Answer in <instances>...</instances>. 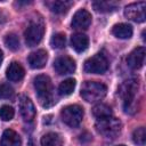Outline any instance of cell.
Segmentation results:
<instances>
[{
  "label": "cell",
  "mask_w": 146,
  "mask_h": 146,
  "mask_svg": "<svg viewBox=\"0 0 146 146\" xmlns=\"http://www.w3.org/2000/svg\"><path fill=\"white\" fill-rule=\"evenodd\" d=\"M0 145L1 146H21L22 139L16 131H14L11 129H7L2 133Z\"/></svg>",
  "instance_id": "cell-14"
},
{
  "label": "cell",
  "mask_w": 146,
  "mask_h": 146,
  "mask_svg": "<svg viewBox=\"0 0 146 146\" xmlns=\"http://www.w3.org/2000/svg\"><path fill=\"white\" fill-rule=\"evenodd\" d=\"M145 62V48L144 47H138L133 49L127 58V64L130 68L132 70H138L144 65Z\"/></svg>",
  "instance_id": "cell-12"
},
{
  "label": "cell",
  "mask_w": 146,
  "mask_h": 146,
  "mask_svg": "<svg viewBox=\"0 0 146 146\" xmlns=\"http://www.w3.org/2000/svg\"><path fill=\"white\" fill-rule=\"evenodd\" d=\"M43 33H44V25H43L42 19L33 18L29 23V25L24 32V38H25L26 44L29 47H34V46L39 44L40 41L42 40Z\"/></svg>",
  "instance_id": "cell-5"
},
{
  "label": "cell",
  "mask_w": 146,
  "mask_h": 146,
  "mask_svg": "<svg viewBox=\"0 0 146 146\" xmlns=\"http://www.w3.org/2000/svg\"><path fill=\"white\" fill-rule=\"evenodd\" d=\"M46 5L49 7V9L52 13H55V14H64L72 6V1H62V0L48 1V2H46Z\"/></svg>",
  "instance_id": "cell-18"
},
{
  "label": "cell",
  "mask_w": 146,
  "mask_h": 146,
  "mask_svg": "<svg viewBox=\"0 0 146 146\" xmlns=\"http://www.w3.org/2000/svg\"><path fill=\"white\" fill-rule=\"evenodd\" d=\"M132 140L137 145H145L146 143V131L144 127L137 128L132 133Z\"/></svg>",
  "instance_id": "cell-24"
},
{
  "label": "cell",
  "mask_w": 146,
  "mask_h": 146,
  "mask_svg": "<svg viewBox=\"0 0 146 146\" xmlns=\"http://www.w3.org/2000/svg\"><path fill=\"white\" fill-rule=\"evenodd\" d=\"M14 95V90L8 84H0V98H9Z\"/></svg>",
  "instance_id": "cell-27"
},
{
  "label": "cell",
  "mask_w": 146,
  "mask_h": 146,
  "mask_svg": "<svg viewBox=\"0 0 146 146\" xmlns=\"http://www.w3.org/2000/svg\"><path fill=\"white\" fill-rule=\"evenodd\" d=\"M15 115V111L9 105H3L0 107V119L2 121H10Z\"/></svg>",
  "instance_id": "cell-26"
},
{
  "label": "cell",
  "mask_w": 146,
  "mask_h": 146,
  "mask_svg": "<svg viewBox=\"0 0 146 146\" xmlns=\"http://www.w3.org/2000/svg\"><path fill=\"white\" fill-rule=\"evenodd\" d=\"M124 16L136 23H143L146 19V3L144 1L133 2L124 8Z\"/></svg>",
  "instance_id": "cell-8"
},
{
  "label": "cell",
  "mask_w": 146,
  "mask_h": 146,
  "mask_svg": "<svg viewBox=\"0 0 146 146\" xmlns=\"http://www.w3.org/2000/svg\"><path fill=\"white\" fill-rule=\"evenodd\" d=\"M83 68L87 73L91 74H103L108 68V62L103 54H96L89 57L83 65Z\"/></svg>",
  "instance_id": "cell-7"
},
{
  "label": "cell",
  "mask_w": 146,
  "mask_h": 146,
  "mask_svg": "<svg viewBox=\"0 0 146 146\" xmlns=\"http://www.w3.org/2000/svg\"><path fill=\"white\" fill-rule=\"evenodd\" d=\"M106 92L107 87L104 83L97 81H86L81 87L80 95L84 100L89 103H95L103 99L106 96Z\"/></svg>",
  "instance_id": "cell-3"
},
{
  "label": "cell",
  "mask_w": 146,
  "mask_h": 146,
  "mask_svg": "<svg viewBox=\"0 0 146 146\" xmlns=\"http://www.w3.org/2000/svg\"><path fill=\"white\" fill-rule=\"evenodd\" d=\"M139 89V83L135 79H128L123 81L119 87V96L123 100V107L125 113H133L136 110L135 107V99Z\"/></svg>",
  "instance_id": "cell-2"
},
{
  "label": "cell",
  "mask_w": 146,
  "mask_h": 146,
  "mask_svg": "<svg viewBox=\"0 0 146 146\" xmlns=\"http://www.w3.org/2000/svg\"><path fill=\"white\" fill-rule=\"evenodd\" d=\"M18 105H19L21 115L24 119V121L31 122L35 116V107H34L32 100L26 96H21Z\"/></svg>",
  "instance_id": "cell-11"
},
{
  "label": "cell",
  "mask_w": 146,
  "mask_h": 146,
  "mask_svg": "<svg viewBox=\"0 0 146 146\" xmlns=\"http://www.w3.org/2000/svg\"><path fill=\"white\" fill-rule=\"evenodd\" d=\"M95 128L99 135L106 138H114L120 133L122 123L119 119L114 116H108L105 119L97 120L95 123Z\"/></svg>",
  "instance_id": "cell-4"
},
{
  "label": "cell",
  "mask_w": 146,
  "mask_h": 146,
  "mask_svg": "<svg viewBox=\"0 0 146 146\" xmlns=\"http://www.w3.org/2000/svg\"><path fill=\"white\" fill-rule=\"evenodd\" d=\"M71 46L76 52H83L89 46V39L83 33H74L71 36Z\"/></svg>",
  "instance_id": "cell-15"
},
{
  "label": "cell",
  "mask_w": 146,
  "mask_h": 146,
  "mask_svg": "<svg viewBox=\"0 0 146 146\" xmlns=\"http://www.w3.org/2000/svg\"><path fill=\"white\" fill-rule=\"evenodd\" d=\"M2 58H3V55H2V51L0 50V65H1V63H2Z\"/></svg>",
  "instance_id": "cell-28"
},
{
  "label": "cell",
  "mask_w": 146,
  "mask_h": 146,
  "mask_svg": "<svg viewBox=\"0 0 146 146\" xmlns=\"http://www.w3.org/2000/svg\"><path fill=\"white\" fill-rule=\"evenodd\" d=\"M34 89L40 104L43 107H50L54 105V89L51 80L48 75L40 74L34 79Z\"/></svg>",
  "instance_id": "cell-1"
},
{
  "label": "cell",
  "mask_w": 146,
  "mask_h": 146,
  "mask_svg": "<svg viewBox=\"0 0 146 146\" xmlns=\"http://www.w3.org/2000/svg\"><path fill=\"white\" fill-rule=\"evenodd\" d=\"M54 67L60 75L71 74L75 71V62L70 56H60L54 62Z\"/></svg>",
  "instance_id": "cell-9"
},
{
  "label": "cell",
  "mask_w": 146,
  "mask_h": 146,
  "mask_svg": "<svg viewBox=\"0 0 146 146\" xmlns=\"http://www.w3.org/2000/svg\"><path fill=\"white\" fill-rule=\"evenodd\" d=\"M92 7L99 13H112L117 8V2L115 1H95Z\"/></svg>",
  "instance_id": "cell-20"
},
{
  "label": "cell",
  "mask_w": 146,
  "mask_h": 146,
  "mask_svg": "<svg viewBox=\"0 0 146 146\" xmlns=\"http://www.w3.org/2000/svg\"><path fill=\"white\" fill-rule=\"evenodd\" d=\"M132 27L129 24L125 23H120V24H115L112 29V33L119 38V39H129L132 36Z\"/></svg>",
  "instance_id": "cell-17"
},
{
  "label": "cell",
  "mask_w": 146,
  "mask_h": 146,
  "mask_svg": "<svg viewBox=\"0 0 146 146\" xmlns=\"http://www.w3.org/2000/svg\"><path fill=\"white\" fill-rule=\"evenodd\" d=\"M66 42V38L64 33H56L52 35L51 40H50V46L55 49H62L65 46Z\"/></svg>",
  "instance_id": "cell-25"
},
{
  "label": "cell",
  "mask_w": 146,
  "mask_h": 146,
  "mask_svg": "<svg viewBox=\"0 0 146 146\" xmlns=\"http://www.w3.org/2000/svg\"><path fill=\"white\" fill-rule=\"evenodd\" d=\"M62 121L71 128L78 127L83 119V108L79 105L65 106L60 112Z\"/></svg>",
  "instance_id": "cell-6"
},
{
  "label": "cell",
  "mask_w": 146,
  "mask_h": 146,
  "mask_svg": "<svg viewBox=\"0 0 146 146\" xmlns=\"http://www.w3.org/2000/svg\"><path fill=\"white\" fill-rule=\"evenodd\" d=\"M116 146H125V145H116Z\"/></svg>",
  "instance_id": "cell-29"
},
{
  "label": "cell",
  "mask_w": 146,
  "mask_h": 146,
  "mask_svg": "<svg viewBox=\"0 0 146 146\" xmlns=\"http://www.w3.org/2000/svg\"><path fill=\"white\" fill-rule=\"evenodd\" d=\"M72 27L75 30H86L91 24V15L86 9L78 10L72 18Z\"/></svg>",
  "instance_id": "cell-10"
},
{
  "label": "cell",
  "mask_w": 146,
  "mask_h": 146,
  "mask_svg": "<svg viewBox=\"0 0 146 146\" xmlns=\"http://www.w3.org/2000/svg\"><path fill=\"white\" fill-rule=\"evenodd\" d=\"M24 74H25V71L23 68V66L17 63V62H13L8 68H7V72H6V75L7 78L13 81V82H17V81H21L23 78H24Z\"/></svg>",
  "instance_id": "cell-16"
},
{
  "label": "cell",
  "mask_w": 146,
  "mask_h": 146,
  "mask_svg": "<svg viewBox=\"0 0 146 146\" xmlns=\"http://www.w3.org/2000/svg\"><path fill=\"white\" fill-rule=\"evenodd\" d=\"M75 84H76V82H75L74 79H66V80H64L59 84V87H58L59 95L60 96H68V95H71L73 92L74 88H75Z\"/></svg>",
  "instance_id": "cell-22"
},
{
  "label": "cell",
  "mask_w": 146,
  "mask_h": 146,
  "mask_svg": "<svg viewBox=\"0 0 146 146\" xmlns=\"http://www.w3.org/2000/svg\"><path fill=\"white\" fill-rule=\"evenodd\" d=\"M27 60H29V64H30V66L32 68H36V70L38 68H42L46 65L47 60H48V54H47L46 50L39 49L36 51L31 52L29 58H27Z\"/></svg>",
  "instance_id": "cell-13"
},
{
  "label": "cell",
  "mask_w": 146,
  "mask_h": 146,
  "mask_svg": "<svg viewBox=\"0 0 146 146\" xmlns=\"http://www.w3.org/2000/svg\"><path fill=\"white\" fill-rule=\"evenodd\" d=\"M5 44L13 51L19 49V39L15 33H9L5 36Z\"/></svg>",
  "instance_id": "cell-23"
},
{
  "label": "cell",
  "mask_w": 146,
  "mask_h": 146,
  "mask_svg": "<svg viewBox=\"0 0 146 146\" xmlns=\"http://www.w3.org/2000/svg\"><path fill=\"white\" fill-rule=\"evenodd\" d=\"M41 146H63L62 138L56 132H48L41 138Z\"/></svg>",
  "instance_id": "cell-19"
},
{
  "label": "cell",
  "mask_w": 146,
  "mask_h": 146,
  "mask_svg": "<svg viewBox=\"0 0 146 146\" xmlns=\"http://www.w3.org/2000/svg\"><path fill=\"white\" fill-rule=\"evenodd\" d=\"M92 114L98 120L105 119V117L112 116V108L106 104H97L92 107Z\"/></svg>",
  "instance_id": "cell-21"
}]
</instances>
